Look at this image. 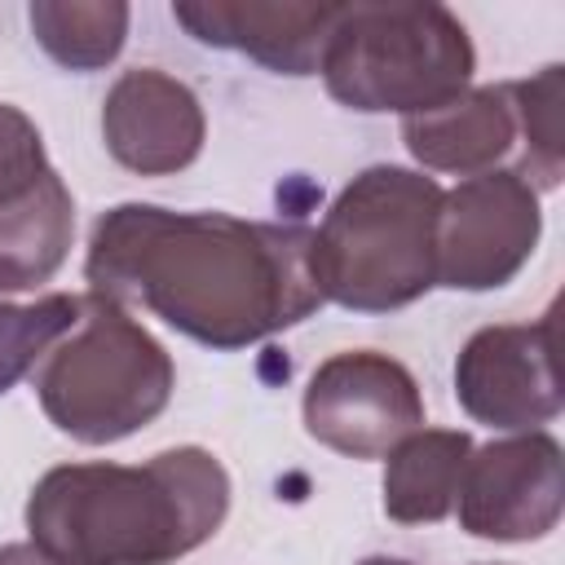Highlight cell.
<instances>
[{
  "label": "cell",
  "mask_w": 565,
  "mask_h": 565,
  "mask_svg": "<svg viewBox=\"0 0 565 565\" xmlns=\"http://www.w3.org/2000/svg\"><path fill=\"white\" fill-rule=\"evenodd\" d=\"M88 291L141 305L172 331L234 353L269 340L327 300L313 278V230L230 212L119 203L93 221Z\"/></svg>",
  "instance_id": "cell-1"
},
{
  "label": "cell",
  "mask_w": 565,
  "mask_h": 565,
  "mask_svg": "<svg viewBox=\"0 0 565 565\" xmlns=\"http://www.w3.org/2000/svg\"><path fill=\"white\" fill-rule=\"evenodd\" d=\"M230 472L203 446L146 463H57L26 499L31 543L62 565H172L230 512Z\"/></svg>",
  "instance_id": "cell-2"
},
{
  "label": "cell",
  "mask_w": 565,
  "mask_h": 565,
  "mask_svg": "<svg viewBox=\"0 0 565 565\" xmlns=\"http://www.w3.org/2000/svg\"><path fill=\"white\" fill-rule=\"evenodd\" d=\"M441 185L415 168L371 163L313 230V278L322 300L353 313H393L437 287Z\"/></svg>",
  "instance_id": "cell-3"
},
{
  "label": "cell",
  "mask_w": 565,
  "mask_h": 565,
  "mask_svg": "<svg viewBox=\"0 0 565 565\" xmlns=\"http://www.w3.org/2000/svg\"><path fill=\"white\" fill-rule=\"evenodd\" d=\"M468 26L437 0L340 4L322 49L327 93L358 115H424L472 88Z\"/></svg>",
  "instance_id": "cell-4"
},
{
  "label": "cell",
  "mask_w": 565,
  "mask_h": 565,
  "mask_svg": "<svg viewBox=\"0 0 565 565\" xmlns=\"http://www.w3.org/2000/svg\"><path fill=\"white\" fill-rule=\"evenodd\" d=\"M31 380L57 433L84 446H110L168 411L177 366L119 300L84 291L75 327L40 358Z\"/></svg>",
  "instance_id": "cell-5"
},
{
  "label": "cell",
  "mask_w": 565,
  "mask_h": 565,
  "mask_svg": "<svg viewBox=\"0 0 565 565\" xmlns=\"http://www.w3.org/2000/svg\"><path fill=\"white\" fill-rule=\"evenodd\" d=\"M543 234L539 190L516 168L463 177L441 190L437 212V287L450 291H499L534 256Z\"/></svg>",
  "instance_id": "cell-6"
},
{
  "label": "cell",
  "mask_w": 565,
  "mask_h": 565,
  "mask_svg": "<svg viewBox=\"0 0 565 565\" xmlns=\"http://www.w3.org/2000/svg\"><path fill=\"white\" fill-rule=\"evenodd\" d=\"M305 433L344 459H384L402 437L424 428L415 375L375 349L331 353L305 384Z\"/></svg>",
  "instance_id": "cell-7"
},
{
  "label": "cell",
  "mask_w": 565,
  "mask_h": 565,
  "mask_svg": "<svg viewBox=\"0 0 565 565\" xmlns=\"http://www.w3.org/2000/svg\"><path fill=\"white\" fill-rule=\"evenodd\" d=\"M565 508V455L543 428L512 433L472 446L455 512L459 530L490 543H534L561 525Z\"/></svg>",
  "instance_id": "cell-8"
},
{
  "label": "cell",
  "mask_w": 565,
  "mask_h": 565,
  "mask_svg": "<svg viewBox=\"0 0 565 565\" xmlns=\"http://www.w3.org/2000/svg\"><path fill=\"white\" fill-rule=\"evenodd\" d=\"M459 406L499 433H534L561 415L556 313L539 322H494L468 335L455 358Z\"/></svg>",
  "instance_id": "cell-9"
},
{
  "label": "cell",
  "mask_w": 565,
  "mask_h": 565,
  "mask_svg": "<svg viewBox=\"0 0 565 565\" xmlns=\"http://www.w3.org/2000/svg\"><path fill=\"white\" fill-rule=\"evenodd\" d=\"M207 119L199 93L154 66L124 71L102 102V141L137 177H172L203 150Z\"/></svg>",
  "instance_id": "cell-10"
},
{
  "label": "cell",
  "mask_w": 565,
  "mask_h": 565,
  "mask_svg": "<svg viewBox=\"0 0 565 565\" xmlns=\"http://www.w3.org/2000/svg\"><path fill=\"white\" fill-rule=\"evenodd\" d=\"M340 4L318 0H177L172 18L207 49H234L274 75H318Z\"/></svg>",
  "instance_id": "cell-11"
},
{
  "label": "cell",
  "mask_w": 565,
  "mask_h": 565,
  "mask_svg": "<svg viewBox=\"0 0 565 565\" xmlns=\"http://www.w3.org/2000/svg\"><path fill=\"white\" fill-rule=\"evenodd\" d=\"M402 141L411 159L428 172H450V177L494 172L516 150V115L508 84H477L424 115H406Z\"/></svg>",
  "instance_id": "cell-12"
},
{
  "label": "cell",
  "mask_w": 565,
  "mask_h": 565,
  "mask_svg": "<svg viewBox=\"0 0 565 565\" xmlns=\"http://www.w3.org/2000/svg\"><path fill=\"white\" fill-rule=\"evenodd\" d=\"M472 437L459 428H415L384 455V516L397 525H437L455 512Z\"/></svg>",
  "instance_id": "cell-13"
},
{
  "label": "cell",
  "mask_w": 565,
  "mask_h": 565,
  "mask_svg": "<svg viewBox=\"0 0 565 565\" xmlns=\"http://www.w3.org/2000/svg\"><path fill=\"white\" fill-rule=\"evenodd\" d=\"M35 44L66 71H102L128 40L132 9L124 0H31L26 9Z\"/></svg>",
  "instance_id": "cell-14"
},
{
  "label": "cell",
  "mask_w": 565,
  "mask_h": 565,
  "mask_svg": "<svg viewBox=\"0 0 565 565\" xmlns=\"http://www.w3.org/2000/svg\"><path fill=\"white\" fill-rule=\"evenodd\" d=\"M512 115H516V172L543 194L556 190L565 177V128H561V106H565V66L552 62L534 71L530 79H508Z\"/></svg>",
  "instance_id": "cell-15"
},
{
  "label": "cell",
  "mask_w": 565,
  "mask_h": 565,
  "mask_svg": "<svg viewBox=\"0 0 565 565\" xmlns=\"http://www.w3.org/2000/svg\"><path fill=\"white\" fill-rule=\"evenodd\" d=\"M79 318V296L71 291H49L31 305L0 300V397L40 366V358L75 327Z\"/></svg>",
  "instance_id": "cell-16"
},
{
  "label": "cell",
  "mask_w": 565,
  "mask_h": 565,
  "mask_svg": "<svg viewBox=\"0 0 565 565\" xmlns=\"http://www.w3.org/2000/svg\"><path fill=\"white\" fill-rule=\"evenodd\" d=\"M53 177L57 168L44 154L40 128L18 106L0 102V216L31 203Z\"/></svg>",
  "instance_id": "cell-17"
},
{
  "label": "cell",
  "mask_w": 565,
  "mask_h": 565,
  "mask_svg": "<svg viewBox=\"0 0 565 565\" xmlns=\"http://www.w3.org/2000/svg\"><path fill=\"white\" fill-rule=\"evenodd\" d=\"M0 565H62V561L35 543H9V547H0Z\"/></svg>",
  "instance_id": "cell-18"
},
{
  "label": "cell",
  "mask_w": 565,
  "mask_h": 565,
  "mask_svg": "<svg viewBox=\"0 0 565 565\" xmlns=\"http://www.w3.org/2000/svg\"><path fill=\"white\" fill-rule=\"evenodd\" d=\"M358 565H415V561H402V556H366Z\"/></svg>",
  "instance_id": "cell-19"
},
{
  "label": "cell",
  "mask_w": 565,
  "mask_h": 565,
  "mask_svg": "<svg viewBox=\"0 0 565 565\" xmlns=\"http://www.w3.org/2000/svg\"><path fill=\"white\" fill-rule=\"evenodd\" d=\"M494 565H499V561H494Z\"/></svg>",
  "instance_id": "cell-20"
}]
</instances>
